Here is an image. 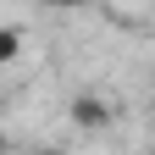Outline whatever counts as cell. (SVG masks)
Wrapping results in <instances>:
<instances>
[{"label":"cell","mask_w":155,"mask_h":155,"mask_svg":"<svg viewBox=\"0 0 155 155\" xmlns=\"http://www.w3.org/2000/svg\"><path fill=\"white\" fill-rule=\"evenodd\" d=\"M72 122L83 133H105L111 127V105L100 100V94H78V100H72Z\"/></svg>","instance_id":"1"},{"label":"cell","mask_w":155,"mask_h":155,"mask_svg":"<svg viewBox=\"0 0 155 155\" xmlns=\"http://www.w3.org/2000/svg\"><path fill=\"white\" fill-rule=\"evenodd\" d=\"M22 55V28H11V22H0V67L17 61Z\"/></svg>","instance_id":"2"},{"label":"cell","mask_w":155,"mask_h":155,"mask_svg":"<svg viewBox=\"0 0 155 155\" xmlns=\"http://www.w3.org/2000/svg\"><path fill=\"white\" fill-rule=\"evenodd\" d=\"M39 6H83V0H39Z\"/></svg>","instance_id":"3"},{"label":"cell","mask_w":155,"mask_h":155,"mask_svg":"<svg viewBox=\"0 0 155 155\" xmlns=\"http://www.w3.org/2000/svg\"><path fill=\"white\" fill-rule=\"evenodd\" d=\"M0 155H6V133H0Z\"/></svg>","instance_id":"4"}]
</instances>
